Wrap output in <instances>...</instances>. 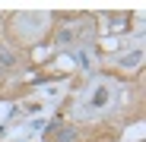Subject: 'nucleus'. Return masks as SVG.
I'll use <instances>...</instances> for the list:
<instances>
[{"label":"nucleus","mask_w":146,"mask_h":142,"mask_svg":"<svg viewBox=\"0 0 146 142\" xmlns=\"http://www.w3.org/2000/svg\"><path fill=\"white\" fill-rule=\"evenodd\" d=\"M16 54L13 51H7V47H0V66H3V69H10V66H16Z\"/></svg>","instance_id":"nucleus-1"},{"label":"nucleus","mask_w":146,"mask_h":142,"mask_svg":"<svg viewBox=\"0 0 146 142\" xmlns=\"http://www.w3.org/2000/svg\"><path fill=\"white\" fill-rule=\"evenodd\" d=\"M140 60H143V54H140V51H133V54H127L121 63H124V66H140Z\"/></svg>","instance_id":"nucleus-2"},{"label":"nucleus","mask_w":146,"mask_h":142,"mask_svg":"<svg viewBox=\"0 0 146 142\" xmlns=\"http://www.w3.org/2000/svg\"><path fill=\"white\" fill-rule=\"evenodd\" d=\"M54 142H76V133H73V130H67V126H64V130H60V136H57Z\"/></svg>","instance_id":"nucleus-3"}]
</instances>
